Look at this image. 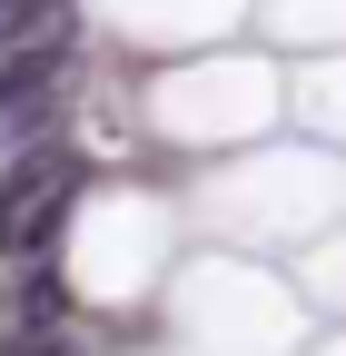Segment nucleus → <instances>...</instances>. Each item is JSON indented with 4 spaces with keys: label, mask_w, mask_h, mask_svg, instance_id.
<instances>
[{
    "label": "nucleus",
    "mask_w": 346,
    "mask_h": 356,
    "mask_svg": "<svg viewBox=\"0 0 346 356\" xmlns=\"http://www.w3.org/2000/svg\"><path fill=\"white\" fill-rule=\"evenodd\" d=\"M69 198H79V159H69L60 139L20 149L10 178H0V257L40 267V257H50V238H60V218H69Z\"/></svg>",
    "instance_id": "1"
}]
</instances>
